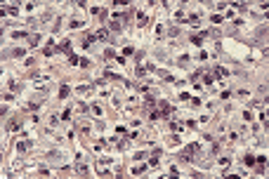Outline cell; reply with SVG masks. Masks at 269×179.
I'll list each match as a JSON object with an SVG mask.
<instances>
[{
  "label": "cell",
  "instance_id": "obj_1",
  "mask_svg": "<svg viewBox=\"0 0 269 179\" xmlns=\"http://www.w3.org/2000/svg\"><path fill=\"white\" fill-rule=\"evenodd\" d=\"M196 153H198V144H189L184 149V153H179V160H191Z\"/></svg>",
  "mask_w": 269,
  "mask_h": 179
},
{
  "label": "cell",
  "instance_id": "obj_2",
  "mask_svg": "<svg viewBox=\"0 0 269 179\" xmlns=\"http://www.w3.org/2000/svg\"><path fill=\"white\" fill-rule=\"evenodd\" d=\"M215 73H217L220 78H227V76H229V71H227V68H222V66H217V68H215Z\"/></svg>",
  "mask_w": 269,
  "mask_h": 179
},
{
  "label": "cell",
  "instance_id": "obj_3",
  "mask_svg": "<svg viewBox=\"0 0 269 179\" xmlns=\"http://www.w3.org/2000/svg\"><path fill=\"white\" fill-rule=\"evenodd\" d=\"M95 35H97V40H106V28H99Z\"/></svg>",
  "mask_w": 269,
  "mask_h": 179
},
{
  "label": "cell",
  "instance_id": "obj_4",
  "mask_svg": "<svg viewBox=\"0 0 269 179\" xmlns=\"http://www.w3.org/2000/svg\"><path fill=\"white\" fill-rule=\"evenodd\" d=\"M203 38H205V35H191V43H194V45H201Z\"/></svg>",
  "mask_w": 269,
  "mask_h": 179
},
{
  "label": "cell",
  "instance_id": "obj_5",
  "mask_svg": "<svg viewBox=\"0 0 269 179\" xmlns=\"http://www.w3.org/2000/svg\"><path fill=\"white\" fill-rule=\"evenodd\" d=\"M59 97H68V85H62L59 87Z\"/></svg>",
  "mask_w": 269,
  "mask_h": 179
},
{
  "label": "cell",
  "instance_id": "obj_6",
  "mask_svg": "<svg viewBox=\"0 0 269 179\" xmlns=\"http://www.w3.org/2000/svg\"><path fill=\"white\" fill-rule=\"evenodd\" d=\"M147 170V165H135V170H132V174H142Z\"/></svg>",
  "mask_w": 269,
  "mask_h": 179
},
{
  "label": "cell",
  "instance_id": "obj_7",
  "mask_svg": "<svg viewBox=\"0 0 269 179\" xmlns=\"http://www.w3.org/2000/svg\"><path fill=\"white\" fill-rule=\"evenodd\" d=\"M187 21H191V24L196 26V24H198V17H196V14H189V19H187Z\"/></svg>",
  "mask_w": 269,
  "mask_h": 179
},
{
  "label": "cell",
  "instance_id": "obj_8",
  "mask_svg": "<svg viewBox=\"0 0 269 179\" xmlns=\"http://www.w3.org/2000/svg\"><path fill=\"white\" fill-rule=\"evenodd\" d=\"M28 43L31 45H38V35H28Z\"/></svg>",
  "mask_w": 269,
  "mask_h": 179
},
{
  "label": "cell",
  "instance_id": "obj_9",
  "mask_svg": "<svg viewBox=\"0 0 269 179\" xmlns=\"http://www.w3.org/2000/svg\"><path fill=\"white\" fill-rule=\"evenodd\" d=\"M106 59H116V54H113V50H106V54H104Z\"/></svg>",
  "mask_w": 269,
  "mask_h": 179
},
{
  "label": "cell",
  "instance_id": "obj_10",
  "mask_svg": "<svg viewBox=\"0 0 269 179\" xmlns=\"http://www.w3.org/2000/svg\"><path fill=\"white\" fill-rule=\"evenodd\" d=\"M116 5H128V0H113Z\"/></svg>",
  "mask_w": 269,
  "mask_h": 179
},
{
  "label": "cell",
  "instance_id": "obj_11",
  "mask_svg": "<svg viewBox=\"0 0 269 179\" xmlns=\"http://www.w3.org/2000/svg\"><path fill=\"white\" fill-rule=\"evenodd\" d=\"M267 130H269V120H267Z\"/></svg>",
  "mask_w": 269,
  "mask_h": 179
}]
</instances>
